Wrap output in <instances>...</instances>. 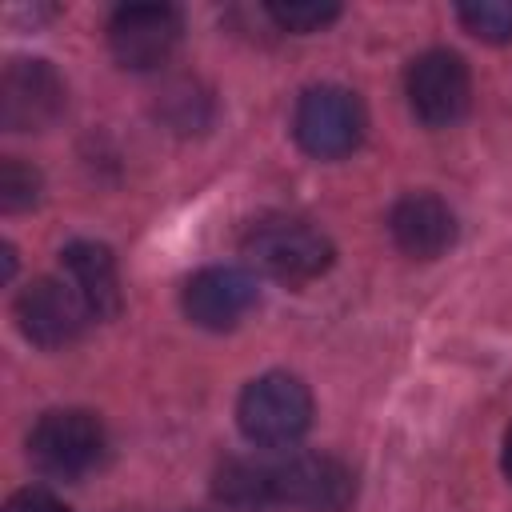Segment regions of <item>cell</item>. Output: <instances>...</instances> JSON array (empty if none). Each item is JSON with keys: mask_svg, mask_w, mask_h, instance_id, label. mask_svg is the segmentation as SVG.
Here are the masks:
<instances>
[{"mask_svg": "<svg viewBox=\"0 0 512 512\" xmlns=\"http://www.w3.org/2000/svg\"><path fill=\"white\" fill-rule=\"evenodd\" d=\"M236 420L252 444L288 448L312 424V392L292 372H264L240 392Z\"/></svg>", "mask_w": 512, "mask_h": 512, "instance_id": "cell-1", "label": "cell"}, {"mask_svg": "<svg viewBox=\"0 0 512 512\" xmlns=\"http://www.w3.org/2000/svg\"><path fill=\"white\" fill-rule=\"evenodd\" d=\"M244 256L272 280L284 284H308L316 276L328 272L332 264V240L292 216H272V220H256L244 236Z\"/></svg>", "mask_w": 512, "mask_h": 512, "instance_id": "cell-2", "label": "cell"}, {"mask_svg": "<svg viewBox=\"0 0 512 512\" xmlns=\"http://www.w3.org/2000/svg\"><path fill=\"white\" fill-rule=\"evenodd\" d=\"M364 128H368V116H364L360 96L340 88V84L308 88L300 96L296 120H292V132H296L300 148L308 156H320V160L348 156L364 140Z\"/></svg>", "mask_w": 512, "mask_h": 512, "instance_id": "cell-3", "label": "cell"}, {"mask_svg": "<svg viewBox=\"0 0 512 512\" xmlns=\"http://www.w3.org/2000/svg\"><path fill=\"white\" fill-rule=\"evenodd\" d=\"M28 456L48 476H84L104 456V424L84 408H56L28 432Z\"/></svg>", "mask_w": 512, "mask_h": 512, "instance_id": "cell-4", "label": "cell"}, {"mask_svg": "<svg viewBox=\"0 0 512 512\" xmlns=\"http://www.w3.org/2000/svg\"><path fill=\"white\" fill-rule=\"evenodd\" d=\"M404 92H408V104H412L416 120H424L428 128H444V124H452L468 112L472 76H468V64L456 52L432 48V52H424L408 64Z\"/></svg>", "mask_w": 512, "mask_h": 512, "instance_id": "cell-5", "label": "cell"}, {"mask_svg": "<svg viewBox=\"0 0 512 512\" xmlns=\"http://www.w3.org/2000/svg\"><path fill=\"white\" fill-rule=\"evenodd\" d=\"M88 320H96V316L68 280L40 276L16 296V324L40 348H64V344L80 340Z\"/></svg>", "mask_w": 512, "mask_h": 512, "instance_id": "cell-6", "label": "cell"}, {"mask_svg": "<svg viewBox=\"0 0 512 512\" xmlns=\"http://www.w3.org/2000/svg\"><path fill=\"white\" fill-rule=\"evenodd\" d=\"M68 88L48 60H12L0 76V124L12 132H40L64 112Z\"/></svg>", "mask_w": 512, "mask_h": 512, "instance_id": "cell-7", "label": "cell"}, {"mask_svg": "<svg viewBox=\"0 0 512 512\" xmlns=\"http://www.w3.org/2000/svg\"><path fill=\"white\" fill-rule=\"evenodd\" d=\"M176 40H180V12L168 4H124L108 20V48L132 72L160 68L172 56Z\"/></svg>", "mask_w": 512, "mask_h": 512, "instance_id": "cell-8", "label": "cell"}, {"mask_svg": "<svg viewBox=\"0 0 512 512\" xmlns=\"http://www.w3.org/2000/svg\"><path fill=\"white\" fill-rule=\"evenodd\" d=\"M356 484L352 472L332 456H292L272 468V500L300 512H344Z\"/></svg>", "mask_w": 512, "mask_h": 512, "instance_id": "cell-9", "label": "cell"}, {"mask_svg": "<svg viewBox=\"0 0 512 512\" xmlns=\"http://www.w3.org/2000/svg\"><path fill=\"white\" fill-rule=\"evenodd\" d=\"M184 316L200 328L224 332L236 328L252 304H256V280L240 268H200L188 284H184Z\"/></svg>", "mask_w": 512, "mask_h": 512, "instance_id": "cell-10", "label": "cell"}, {"mask_svg": "<svg viewBox=\"0 0 512 512\" xmlns=\"http://www.w3.org/2000/svg\"><path fill=\"white\" fill-rule=\"evenodd\" d=\"M388 228H392L396 248L412 260H436L456 240V216L432 192H408L404 200H396Z\"/></svg>", "mask_w": 512, "mask_h": 512, "instance_id": "cell-11", "label": "cell"}, {"mask_svg": "<svg viewBox=\"0 0 512 512\" xmlns=\"http://www.w3.org/2000/svg\"><path fill=\"white\" fill-rule=\"evenodd\" d=\"M60 268H64V280L80 292V300L92 308L96 320H104L120 308V276H116V260L104 244L72 240L60 252Z\"/></svg>", "mask_w": 512, "mask_h": 512, "instance_id": "cell-12", "label": "cell"}, {"mask_svg": "<svg viewBox=\"0 0 512 512\" xmlns=\"http://www.w3.org/2000/svg\"><path fill=\"white\" fill-rule=\"evenodd\" d=\"M216 496L240 512L264 508L272 500V468H256L244 460H228L216 476Z\"/></svg>", "mask_w": 512, "mask_h": 512, "instance_id": "cell-13", "label": "cell"}, {"mask_svg": "<svg viewBox=\"0 0 512 512\" xmlns=\"http://www.w3.org/2000/svg\"><path fill=\"white\" fill-rule=\"evenodd\" d=\"M456 16L472 36L488 44L512 40V0H472V4H460Z\"/></svg>", "mask_w": 512, "mask_h": 512, "instance_id": "cell-14", "label": "cell"}, {"mask_svg": "<svg viewBox=\"0 0 512 512\" xmlns=\"http://www.w3.org/2000/svg\"><path fill=\"white\" fill-rule=\"evenodd\" d=\"M36 200H40V172L20 156H8L0 164V208L20 212V208H32Z\"/></svg>", "mask_w": 512, "mask_h": 512, "instance_id": "cell-15", "label": "cell"}, {"mask_svg": "<svg viewBox=\"0 0 512 512\" xmlns=\"http://www.w3.org/2000/svg\"><path fill=\"white\" fill-rule=\"evenodd\" d=\"M268 16L288 32H320L328 20L340 16V8L324 0H292V4H268Z\"/></svg>", "mask_w": 512, "mask_h": 512, "instance_id": "cell-16", "label": "cell"}, {"mask_svg": "<svg viewBox=\"0 0 512 512\" xmlns=\"http://www.w3.org/2000/svg\"><path fill=\"white\" fill-rule=\"evenodd\" d=\"M4 512H68V504L56 500V496L44 492V488H20V492L8 496Z\"/></svg>", "mask_w": 512, "mask_h": 512, "instance_id": "cell-17", "label": "cell"}, {"mask_svg": "<svg viewBox=\"0 0 512 512\" xmlns=\"http://www.w3.org/2000/svg\"><path fill=\"white\" fill-rule=\"evenodd\" d=\"M504 472H508V480H512V428H508V436H504Z\"/></svg>", "mask_w": 512, "mask_h": 512, "instance_id": "cell-18", "label": "cell"}]
</instances>
